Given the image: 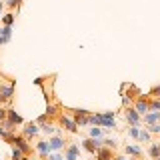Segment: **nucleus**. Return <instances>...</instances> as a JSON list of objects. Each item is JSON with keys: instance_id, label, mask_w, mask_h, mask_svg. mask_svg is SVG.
Returning a JSON list of instances; mask_svg holds the SVG:
<instances>
[{"instance_id": "nucleus-1", "label": "nucleus", "mask_w": 160, "mask_h": 160, "mask_svg": "<svg viewBox=\"0 0 160 160\" xmlns=\"http://www.w3.org/2000/svg\"><path fill=\"white\" fill-rule=\"evenodd\" d=\"M4 140H6L8 144H12V146L20 148V150H22L24 154H26V156H28L30 152H32V146L28 144V138H26V136H22V134H16V132H8V134H6V138H4Z\"/></svg>"}, {"instance_id": "nucleus-2", "label": "nucleus", "mask_w": 160, "mask_h": 160, "mask_svg": "<svg viewBox=\"0 0 160 160\" xmlns=\"http://www.w3.org/2000/svg\"><path fill=\"white\" fill-rule=\"evenodd\" d=\"M68 112H70V116H72V120L76 122V126H78V128L90 126V122H88L90 110H84V108H70Z\"/></svg>"}, {"instance_id": "nucleus-3", "label": "nucleus", "mask_w": 160, "mask_h": 160, "mask_svg": "<svg viewBox=\"0 0 160 160\" xmlns=\"http://www.w3.org/2000/svg\"><path fill=\"white\" fill-rule=\"evenodd\" d=\"M124 120H126L128 126H140L142 116H140V114H138L132 106H126V108H124Z\"/></svg>"}, {"instance_id": "nucleus-4", "label": "nucleus", "mask_w": 160, "mask_h": 160, "mask_svg": "<svg viewBox=\"0 0 160 160\" xmlns=\"http://www.w3.org/2000/svg\"><path fill=\"white\" fill-rule=\"evenodd\" d=\"M48 144H50V150H52V152H62L68 142L64 140L62 134H52V136L48 138Z\"/></svg>"}, {"instance_id": "nucleus-5", "label": "nucleus", "mask_w": 160, "mask_h": 160, "mask_svg": "<svg viewBox=\"0 0 160 160\" xmlns=\"http://www.w3.org/2000/svg\"><path fill=\"white\" fill-rule=\"evenodd\" d=\"M12 96H14V82H10V84L0 82V104L10 102Z\"/></svg>"}, {"instance_id": "nucleus-6", "label": "nucleus", "mask_w": 160, "mask_h": 160, "mask_svg": "<svg viewBox=\"0 0 160 160\" xmlns=\"http://www.w3.org/2000/svg\"><path fill=\"white\" fill-rule=\"evenodd\" d=\"M102 146V138H84L82 140V148L86 150V152H90V154H94L96 152V148H100Z\"/></svg>"}, {"instance_id": "nucleus-7", "label": "nucleus", "mask_w": 160, "mask_h": 160, "mask_svg": "<svg viewBox=\"0 0 160 160\" xmlns=\"http://www.w3.org/2000/svg\"><path fill=\"white\" fill-rule=\"evenodd\" d=\"M148 98L150 96H144V94H140V96H136V102H134V110L142 116V114H146L148 112Z\"/></svg>"}, {"instance_id": "nucleus-8", "label": "nucleus", "mask_w": 160, "mask_h": 160, "mask_svg": "<svg viewBox=\"0 0 160 160\" xmlns=\"http://www.w3.org/2000/svg\"><path fill=\"white\" fill-rule=\"evenodd\" d=\"M22 136H26V138H32V136H36V134L40 132V126H38V122L34 120V122H24L22 124Z\"/></svg>"}, {"instance_id": "nucleus-9", "label": "nucleus", "mask_w": 160, "mask_h": 160, "mask_svg": "<svg viewBox=\"0 0 160 160\" xmlns=\"http://www.w3.org/2000/svg\"><path fill=\"white\" fill-rule=\"evenodd\" d=\"M78 154H80V146L74 142H68L66 148H64V158L66 160H78Z\"/></svg>"}, {"instance_id": "nucleus-10", "label": "nucleus", "mask_w": 160, "mask_h": 160, "mask_svg": "<svg viewBox=\"0 0 160 160\" xmlns=\"http://www.w3.org/2000/svg\"><path fill=\"white\" fill-rule=\"evenodd\" d=\"M58 122H60V126H62L64 130H68V132H72V134H76V132H78L76 122H74V120L70 118V116H64V114H62V116L58 118Z\"/></svg>"}, {"instance_id": "nucleus-11", "label": "nucleus", "mask_w": 160, "mask_h": 160, "mask_svg": "<svg viewBox=\"0 0 160 160\" xmlns=\"http://www.w3.org/2000/svg\"><path fill=\"white\" fill-rule=\"evenodd\" d=\"M102 128H104V130L116 128V118H114V112H110V110L102 112Z\"/></svg>"}, {"instance_id": "nucleus-12", "label": "nucleus", "mask_w": 160, "mask_h": 160, "mask_svg": "<svg viewBox=\"0 0 160 160\" xmlns=\"http://www.w3.org/2000/svg\"><path fill=\"white\" fill-rule=\"evenodd\" d=\"M34 150L38 152V156L42 158V160H46V158H48V154L52 152V150H50V144H48V140H40V142H36V146H34Z\"/></svg>"}, {"instance_id": "nucleus-13", "label": "nucleus", "mask_w": 160, "mask_h": 160, "mask_svg": "<svg viewBox=\"0 0 160 160\" xmlns=\"http://www.w3.org/2000/svg\"><path fill=\"white\" fill-rule=\"evenodd\" d=\"M96 160H114V150L108 148V146H100L96 148Z\"/></svg>"}, {"instance_id": "nucleus-14", "label": "nucleus", "mask_w": 160, "mask_h": 160, "mask_svg": "<svg viewBox=\"0 0 160 160\" xmlns=\"http://www.w3.org/2000/svg\"><path fill=\"white\" fill-rule=\"evenodd\" d=\"M142 122L146 124V126H150V124H154V122H160V112H146V114H142Z\"/></svg>"}, {"instance_id": "nucleus-15", "label": "nucleus", "mask_w": 160, "mask_h": 160, "mask_svg": "<svg viewBox=\"0 0 160 160\" xmlns=\"http://www.w3.org/2000/svg\"><path fill=\"white\" fill-rule=\"evenodd\" d=\"M124 152H126L128 156H134V158L142 156V148L136 146V144H126V146H124Z\"/></svg>"}, {"instance_id": "nucleus-16", "label": "nucleus", "mask_w": 160, "mask_h": 160, "mask_svg": "<svg viewBox=\"0 0 160 160\" xmlns=\"http://www.w3.org/2000/svg\"><path fill=\"white\" fill-rule=\"evenodd\" d=\"M158 154H160V144H158V142H154V140H152V142H150V146H148V156L154 160V158L158 156Z\"/></svg>"}, {"instance_id": "nucleus-17", "label": "nucleus", "mask_w": 160, "mask_h": 160, "mask_svg": "<svg viewBox=\"0 0 160 160\" xmlns=\"http://www.w3.org/2000/svg\"><path fill=\"white\" fill-rule=\"evenodd\" d=\"M148 112H160V98H148Z\"/></svg>"}, {"instance_id": "nucleus-18", "label": "nucleus", "mask_w": 160, "mask_h": 160, "mask_svg": "<svg viewBox=\"0 0 160 160\" xmlns=\"http://www.w3.org/2000/svg\"><path fill=\"white\" fill-rule=\"evenodd\" d=\"M138 142H152V134L148 132L146 128H140V134H138Z\"/></svg>"}, {"instance_id": "nucleus-19", "label": "nucleus", "mask_w": 160, "mask_h": 160, "mask_svg": "<svg viewBox=\"0 0 160 160\" xmlns=\"http://www.w3.org/2000/svg\"><path fill=\"white\" fill-rule=\"evenodd\" d=\"M102 134H104V128L102 126H92L88 130V136L90 138H102Z\"/></svg>"}, {"instance_id": "nucleus-20", "label": "nucleus", "mask_w": 160, "mask_h": 160, "mask_svg": "<svg viewBox=\"0 0 160 160\" xmlns=\"http://www.w3.org/2000/svg\"><path fill=\"white\" fill-rule=\"evenodd\" d=\"M0 20H2L4 26H12V24H14V14H12V12H8V14H4V16L0 18Z\"/></svg>"}, {"instance_id": "nucleus-21", "label": "nucleus", "mask_w": 160, "mask_h": 160, "mask_svg": "<svg viewBox=\"0 0 160 160\" xmlns=\"http://www.w3.org/2000/svg\"><path fill=\"white\" fill-rule=\"evenodd\" d=\"M102 146H108V148L116 150V148H118V142H116L114 138H104V140H102Z\"/></svg>"}, {"instance_id": "nucleus-22", "label": "nucleus", "mask_w": 160, "mask_h": 160, "mask_svg": "<svg viewBox=\"0 0 160 160\" xmlns=\"http://www.w3.org/2000/svg\"><path fill=\"white\" fill-rule=\"evenodd\" d=\"M0 36H4V38H12V26H0Z\"/></svg>"}, {"instance_id": "nucleus-23", "label": "nucleus", "mask_w": 160, "mask_h": 160, "mask_svg": "<svg viewBox=\"0 0 160 160\" xmlns=\"http://www.w3.org/2000/svg\"><path fill=\"white\" fill-rule=\"evenodd\" d=\"M138 134H140V126H128V136L138 140Z\"/></svg>"}, {"instance_id": "nucleus-24", "label": "nucleus", "mask_w": 160, "mask_h": 160, "mask_svg": "<svg viewBox=\"0 0 160 160\" xmlns=\"http://www.w3.org/2000/svg\"><path fill=\"white\" fill-rule=\"evenodd\" d=\"M44 114H46L48 118H54V116L58 114V108L54 106V104H48V108H46V112H44Z\"/></svg>"}, {"instance_id": "nucleus-25", "label": "nucleus", "mask_w": 160, "mask_h": 160, "mask_svg": "<svg viewBox=\"0 0 160 160\" xmlns=\"http://www.w3.org/2000/svg\"><path fill=\"white\" fill-rule=\"evenodd\" d=\"M150 134H160V122H154V124H150V126L146 128Z\"/></svg>"}, {"instance_id": "nucleus-26", "label": "nucleus", "mask_w": 160, "mask_h": 160, "mask_svg": "<svg viewBox=\"0 0 160 160\" xmlns=\"http://www.w3.org/2000/svg\"><path fill=\"white\" fill-rule=\"evenodd\" d=\"M148 96L150 98H160V84H158V86H154V88H150Z\"/></svg>"}, {"instance_id": "nucleus-27", "label": "nucleus", "mask_w": 160, "mask_h": 160, "mask_svg": "<svg viewBox=\"0 0 160 160\" xmlns=\"http://www.w3.org/2000/svg\"><path fill=\"white\" fill-rule=\"evenodd\" d=\"M6 114H8V108H4L2 104H0V122H4V120H6Z\"/></svg>"}, {"instance_id": "nucleus-28", "label": "nucleus", "mask_w": 160, "mask_h": 160, "mask_svg": "<svg viewBox=\"0 0 160 160\" xmlns=\"http://www.w3.org/2000/svg\"><path fill=\"white\" fill-rule=\"evenodd\" d=\"M10 42V40L8 38H4V36H0V46H2V44H8Z\"/></svg>"}, {"instance_id": "nucleus-29", "label": "nucleus", "mask_w": 160, "mask_h": 160, "mask_svg": "<svg viewBox=\"0 0 160 160\" xmlns=\"http://www.w3.org/2000/svg\"><path fill=\"white\" fill-rule=\"evenodd\" d=\"M114 160H128L126 156H116V154H114Z\"/></svg>"}, {"instance_id": "nucleus-30", "label": "nucleus", "mask_w": 160, "mask_h": 160, "mask_svg": "<svg viewBox=\"0 0 160 160\" xmlns=\"http://www.w3.org/2000/svg\"><path fill=\"white\" fill-rule=\"evenodd\" d=\"M2 8H4V2L0 0V18H2Z\"/></svg>"}, {"instance_id": "nucleus-31", "label": "nucleus", "mask_w": 160, "mask_h": 160, "mask_svg": "<svg viewBox=\"0 0 160 160\" xmlns=\"http://www.w3.org/2000/svg\"><path fill=\"white\" fill-rule=\"evenodd\" d=\"M154 160H160V154H158V156H156V158H154Z\"/></svg>"}, {"instance_id": "nucleus-32", "label": "nucleus", "mask_w": 160, "mask_h": 160, "mask_svg": "<svg viewBox=\"0 0 160 160\" xmlns=\"http://www.w3.org/2000/svg\"><path fill=\"white\" fill-rule=\"evenodd\" d=\"M62 160H66V158H64V156H62Z\"/></svg>"}, {"instance_id": "nucleus-33", "label": "nucleus", "mask_w": 160, "mask_h": 160, "mask_svg": "<svg viewBox=\"0 0 160 160\" xmlns=\"http://www.w3.org/2000/svg\"><path fill=\"white\" fill-rule=\"evenodd\" d=\"M158 144H160V142H158Z\"/></svg>"}, {"instance_id": "nucleus-34", "label": "nucleus", "mask_w": 160, "mask_h": 160, "mask_svg": "<svg viewBox=\"0 0 160 160\" xmlns=\"http://www.w3.org/2000/svg\"><path fill=\"white\" fill-rule=\"evenodd\" d=\"M28 160H30V158H28Z\"/></svg>"}]
</instances>
